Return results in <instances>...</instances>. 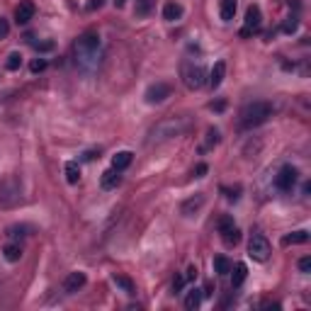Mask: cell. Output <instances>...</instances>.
<instances>
[{"instance_id":"1","label":"cell","mask_w":311,"mask_h":311,"mask_svg":"<svg viewBox=\"0 0 311 311\" xmlns=\"http://www.w3.org/2000/svg\"><path fill=\"white\" fill-rule=\"evenodd\" d=\"M75 63L83 68V71H95L97 68V61H100V37L95 32H85L83 37H78L75 47Z\"/></svg>"},{"instance_id":"2","label":"cell","mask_w":311,"mask_h":311,"mask_svg":"<svg viewBox=\"0 0 311 311\" xmlns=\"http://www.w3.org/2000/svg\"><path fill=\"white\" fill-rule=\"evenodd\" d=\"M270 117H272V105L265 102V100H255V102H248L241 110V126L243 129H253V126L265 124Z\"/></svg>"},{"instance_id":"3","label":"cell","mask_w":311,"mask_h":311,"mask_svg":"<svg viewBox=\"0 0 311 311\" xmlns=\"http://www.w3.org/2000/svg\"><path fill=\"white\" fill-rule=\"evenodd\" d=\"M180 75H183L185 88H190V90H199V88L207 83V71H204V66H199V63H194V61H183Z\"/></svg>"},{"instance_id":"4","label":"cell","mask_w":311,"mask_h":311,"mask_svg":"<svg viewBox=\"0 0 311 311\" xmlns=\"http://www.w3.org/2000/svg\"><path fill=\"white\" fill-rule=\"evenodd\" d=\"M22 202V192H20V183L17 178H7L2 185H0V204L2 207H12Z\"/></svg>"},{"instance_id":"5","label":"cell","mask_w":311,"mask_h":311,"mask_svg":"<svg viewBox=\"0 0 311 311\" xmlns=\"http://www.w3.org/2000/svg\"><path fill=\"white\" fill-rule=\"evenodd\" d=\"M297 180H299V173H297L294 166H282L280 173L275 175V185H277V190H282V192H289L292 187L297 185Z\"/></svg>"},{"instance_id":"6","label":"cell","mask_w":311,"mask_h":311,"mask_svg":"<svg viewBox=\"0 0 311 311\" xmlns=\"http://www.w3.org/2000/svg\"><path fill=\"white\" fill-rule=\"evenodd\" d=\"M248 255L253 260H258V263H265L270 258V243H267V239L260 236V234H255L248 243Z\"/></svg>"},{"instance_id":"7","label":"cell","mask_w":311,"mask_h":311,"mask_svg":"<svg viewBox=\"0 0 311 311\" xmlns=\"http://www.w3.org/2000/svg\"><path fill=\"white\" fill-rule=\"evenodd\" d=\"M170 93H173V88H170L168 83H153V85H148V90H146L144 97H146L148 105H158V102L168 100Z\"/></svg>"},{"instance_id":"8","label":"cell","mask_w":311,"mask_h":311,"mask_svg":"<svg viewBox=\"0 0 311 311\" xmlns=\"http://www.w3.org/2000/svg\"><path fill=\"white\" fill-rule=\"evenodd\" d=\"M260 22H263L260 7H258V5H250L248 10H246V22H243L241 37H250L253 32H258V29H260Z\"/></svg>"},{"instance_id":"9","label":"cell","mask_w":311,"mask_h":311,"mask_svg":"<svg viewBox=\"0 0 311 311\" xmlns=\"http://www.w3.org/2000/svg\"><path fill=\"white\" fill-rule=\"evenodd\" d=\"M187 126V122H175V120H170V122H163V124L158 126L156 131H153V139L156 141H161V139H170V136H175V134H180L183 129Z\"/></svg>"},{"instance_id":"10","label":"cell","mask_w":311,"mask_h":311,"mask_svg":"<svg viewBox=\"0 0 311 311\" xmlns=\"http://www.w3.org/2000/svg\"><path fill=\"white\" fill-rule=\"evenodd\" d=\"M32 17H34V2H32V0H22V2L15 7V20H17V24H27Z\"/></svg>"},{"instance_id":"11","label":"cell","mask_w":311,"mask_h":311,"mask_svg":"<svg viewBox=\"0 0 311 311\" xmlns=\"http://www.w3.org/2000/svg\"><path fill=\"white\" fill-rule=\"evenodd\" d=\"M83 285H85V272H71V275L63 280V292L73 294V292H78Z\"/></svg>"},{"instance_id":"12","label":"cell","mask_w":311,"mask_h":311,"mask_svg":"<svg viewBox=\"0 0 311 311\" xmlns=\"http://www.w3.org/2000/svg\"><path fill=\"white\" fill-rule=\"evenodd\" d=\"M224 75H226V63H224V61H216V63H214V68L209 71V78H207V83H209L212 88H219V85H221V80H224Z\"/></svg>"},{"instance_id":"13","label":"cell","mask_w":311,"mask_h":311,"mask_svg":"<svg viewBox=\"0 0 311 311\" xmlns=\"http://www.w3.org/2000/svg\"><path fill=\"white\" fill-rule=\"evenodd\" d=\"M120 183H122V178H120V170H115V168L105 170V173H102V178H100V185H102V190H115Z\"/></svg>"},{"instance_id":"14","label":"cell","mask_w":311,"mask_h":311,"mask_svg":"<svg viewBox=\"0 0 311 311\" xmlns=\"http://www.w3.org/2000/svg\"><path fill=\"white\" fill-rule=\"evenodd\" d=\"M180 17H183V5H180V2H175V0L166 2V7H163V20L175 22V20H180Z\"/></svg>"},{"instance_id":"15","label":"cell","mask_w":311,"mask_h":311,"mask_svg":"<svg viewBox=\"0 0 311 311\" xmlns=\"http://www.w3.org/2000/svg\"><path fill=\"white\" fill-rule=\"evenodd\" d=\"M202 204H204V194H194L192 199L183 202L180 212H183L185 216H192V214H197V212H199V207H202Z\"/></svg>"},{"instance_id":"16","label":"cell","mask_w":311,"mask_h":311,"mask_svg":"<svg viewBox=\"0 0 311 311\" xmlns=\"http://www.w3.org/2000/svg\"><path fill=\"white\" fill-rule=\"evenodd\" d=\"M202 297H204V294H202V289H197V287H194V289H190V292H187V297H185V309L194 311L199 304H202Z\"/></svg>"},{"instance_id":"17","label":"cell","mask_w":311,"mask_h":311,"mask_svg":"<svg viewBox=\"0 0 311 311\" xmlns=\"http://www.w3.org/2000/svg\"><path fill=\"white\" fill-rule=\"evenodd\" d=\"M2 258H5L7 263H17V260L22 258V248H20V243H7V246L2 248Z\"/></svg>"},{"instance_id":"18","label":"cell","mask_w":311,"mask_h":311,"mask_svg":"<svg viewBox=\"0 0 311 311\" xmlns=\"http://www.w3.org/2000/svg\"><path fill=\"white\" fill-rule=\"evenodd\" d=\"M131 158H134V156H131L129 151H120V153L112 158V168H115V170H124V168H129Z\"/></svg>"},{"instance_id":"19","label":"cell","mask_w":311,"mask_h":311,"mask_svg":"<svg viewBox=\"0 0 311 311\" xmlns=\"http://www.w3.org/2000/svg\"><path fill=\"white\" fill-rule=\"evenodd\" d=\"M112 282H115V285H117V287H120L124 294H134V292H136L134 282H131L126 275H115V277H112Z\"/></svg>"},{"instance_id":"20","label":"cell","mask_w":311,"mask_h":311,"mask_svg":"<svg viewBox=\"0 0 311 311\" xmlns=\"http://www.w3.org/2000/svg\"><path fill=\"white\" fill-rule=\"evenodd\" d=\"M66 180H68L71 185H75V183L80 180V166H78L75 161H68V163H66Z\"/></svg>"},{"instance_id":"21","label":"cell","mask_w":311,"mask_h":311,"mask_svg":"<svg viewBox=\"0 0 311 311\" xmlns=\"http://www.w3.org/2000/svg\"><path fill=\"white\" fill-rule=\"evenodd\" d=\"M221 239H224V243L231 248V246H236L239 241H241V231L236 229V226H231V229H226V231H221Z\"/></svg>"},{"instance_id":"22","label":"cell","mask_w":311,"mask_h":311,"mask_svg":"<svg viewBox=\"0 0 311 311\" xmlns=\"http://www.w3.org/2000/svg\"><path fill=\"white\" fill-rule=\"evenodd\" d=\"M309 241V231H294L289 236H285V246H297V243H307Z\"/></svg>"},{"instance_id":"23","label":"cell","mask_w":311,"mask_h":311,"mask_svg":"<svg viewBox=\"0 0 311 311\" xmlns=\"http://www.w3.org/2000/svg\"><path fill=\"white\" fill-rule=\"evenodd\" d=\"M214 272L216 275H229L231 272V263H229L226 255H216L214 258Z\"/></svg>"},{"instance_id":"24","label":"cell","mask_w":311,"mask_h":311,"mask_svg":"<svg viewBox=\"0 0 311 311\" xmlns=\"http://www.w3.org/2000/svg\"><path fill=\"white\" fill-rule=\"evenodd\" d=\"M236 15V0H221V20L231 22Z\"/></svg>"},{"instance_id":"25","label":"cell","mask_w":311,"mask_h":311,"mask_svg":"<svg viewBox=\"0 0 311 311\" xmlns=\"http://www.w3.org/2000/svg\"><path fill=\"white\" fill-rule=\"evenodd\" d=\"M246 275H248V267L243 263H239L236 270H234V277H231V287H241L243 280H246Z\"/></svg>"},{"instance_id":"26","label":"cell","mask_w":311,"mask_h":311,"mask_svg":"<svg viewBox=\"0 0 311 311\" xmlns=\"http://www.w3.org/2000/svg\"><path fill=\"white\" fill-rule=\"evenodd\" d=\"M22 66V56H20V51H12L10 56H7V61H5V68L7 71H17Z\"/></svg>"},{"instance_id":"27","label":"cell","mask_w":311,"mask_h":311,"mask_svg":"<svg viewBox=\"0 0 311 311\" xmlns=\"http://www.w3.org/2000/svg\"><path fill=\"white\" fill-rule=\"evenodd\" d=\"M151 5H153V0H136V15L146 17L151 12Z\"/></svg>"},{"instance_id":"28","label":"cell","mask_w":311,"mask_h":311,"mask_svg":"<svg viewBox=\"0 0 311 311\" xmlns=\"http://www.w3.org/2000/svg\"><path fill=\"white\" fill-rule=\"evenodd\" d=\"M231 226H234V216H231V214H224V216L216 221V229H219V234H221V231H226V229H231Z\"/></svg>"},{"instance_id":"29","label":"cell","mask_w":311,"mask_h":311,"mask_svg":"<svg viewBox=\"0 0 311 311\" xmlns=\"http://www.w3.org/2000/svg\"><path fill=\"white\" fill-rule=\"evenodd\" d=\"M24 231H27V226H10V229H7V236H10V239H17V236H27Z\"/></svg>"},{"instance_id":"30","label":"cell","mask_w":311,"mask_h":311,"mask_svg":"<svg viewBox=\"0 0 311 311\" xmlns=\"http://www.w3.org/2000/svg\"><path fill=\"white\" fill-rule=\"evenodd\" d=\"M32 47L37 51H51L54 49V42H32Z\"/></svg>"},{"instance_id":"31","label":"cell","mask_w":311,"mask_h":311,"mask_svg":"<svg viewBox=\"0 0 311 311\" xmlns=\"http://www.w3.org/2000/svg\"><path fill=\"white\" fill-rule=\"evenodd\" d=\"M219 144V131L216 129H209L207 131V146H216Z\"/></svg>"},{"instance_id":"32","label":"cell","mask_w":311,"mask_h":311,"mask_svg":"<svg viewBox=\"0 0 311 311\" xmlns=\"http://www.w3.org/2000/svg\"><path fill=\"white\" fill-rule=\"evenodd\" d=\"M44 68H47V61H44V59H34V61L29 63V71H32V73H39V71H44Z\"/></svg>"},{"instance_id":"33","label":"cell","mask_w":311,"mask_h":311,"mask_svg":"<svg viewBox=\"0 0 311 311\" xmlns=\"http://www.w3.org/2000/svg\"><path fill=\"white\" fill-rule=\"evenodd\" d=\"M294 29H297V20H294V17H287V22L282 24V32H287V34H292Z\"/></svg>"},{"instance_id":"34","label":"cell","mask_w":311,"mask_h":311,"mask_svg":"<svg viewBox=\"0 0 311 311\" xmlns=\"http://www.w3.org/2000/svg\"><path fill=\"white\" fill-rule=\"evenodd\" d=\"M183 287H185V277L183 275H175V280H173V294H178Z\"/></svg>"},{"instance_id":"35","label":"cell","mask_w":311,"mask_h":311,"mask_svg":"<svg viewBox=\"0 0 311 311\" xmlns=\"http://www.w3.org/2000/svg\"><path fill=\"white\" fill-rule=\"evenodd\" d=\"M7 34H10V22L0 17V39H7Z\"/></svg>"},{"instance_id":"36","label":"cell","mask_w":311,"mask_h":311,"mask_svg":"<svg viewBox=\"0 0 311 311\" xmlns=\"http://www.w3.org/2000/svg\"><path fill=\"white\" fill-rule=\"evenodd\" d=\"M299 270L307 275V272H311V258H302L299 260Z\"/></svg>"},{"instance_id":"37","label":"cell","mask_w":311,"mask_h":311,"mask_svg":"<svg viewBox=\"0 0 311 311\" xmlns=\"http://www.w3.org/2000/svg\"><path fill=\"white\" fill-rule=\"evenodd\" d=\"M194 277H197V267H194V265H190V267H187V275H185V282H192Z\"/></svg>"},{"instance_id":"38","label":"cell","mask_w":311,"mask_h":311,"mask_svg":"<svg viewBox=\"0 0 311 311\" xmlns=\"http://www.w3.org/2000/svg\"><path fill=\"white\" fill-rule=\"evenodd\" d=\"M209 107H212V110H216V112H224V110H226V102H224V100H216V102H212Z\"/></svg>"},{"instance_id":"39","label":"cell","mask_w":311,"mask_h":311,"mask_svg":"<svg viewBox=\"0 0 311 311\" xmlns=\"http://www.w3.org/2000/svg\"><path fill=\"white\" fill-rule=\"evenodd\" d=\"M204 173H207V163H199L194 168V178H204Z\"/></svg>"},{"instance_id":"40","label":"cell","mask_w":311,"mask_h":311,"mask_svg":"<svg viewBox=\"0 0 311 311\" xmlns=\"http://www.w3.org/2000/svg\"><path fill=\"white\" fill-rule=\"evenodd\" d=\"M224 192H229V194H226L229 199H239V192H241V190H239V187H236V190H226V187H224Z\"/></svg>"},{"instance_id":"41","label":"cell","mask_w":311,"mask_h":311,"mask_svg":"<svg viewBox=\"0 0 311 311\" xmlns=\"http://www.w3.org/2000/svg\"><path fill=\"white\" fill-rule=\"evenodd\" d=\"M97 153H100V151H85V153H83V161H93Z\"/></svg>"},{"instance_id":"42","label":"cell","mask_w":311,"mask_h":311,"mask_svg":"<svg viewBox=\"0 0 311 311\" xmlns=\"http://www.w3.org/2000/svg\"><path fill=\"white\" fill-rule=\"evenodd\" d=\"M95 7H102V0H90L88 2V10H95Z\"/></svg>"},{"instance_id":"43","label":"cell","mask_w":311,"mask_h":311,"mask_svg":"<svg viewBox=\"0 0 311 311\" xmlns=\"http://www.w3.org/2000/svg\"><path fill=\"white\" fill-rule=\"evenodd\" d=\"M124 2H126V0H115V5H117V7H124Z\"/></svg>"}]
</instances>
